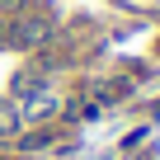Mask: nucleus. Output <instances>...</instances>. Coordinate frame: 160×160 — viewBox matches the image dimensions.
<instances>
[{"label": "nucleus", "mask_w": 160, "mask_h": 160, "mask_svg": "<svg viewBox=\"0 0 160 160\" xmlns=\"http://www.w3.org/2000/svg\"><path fill=\"white\" fill-rule=\"evenodd\" d=\"M47 38H52V19H47V14L14 19L10 33H5V42H14V47H38V42H47Z\"/></svg>", "instance_id": "obj_1"}, {"label": "nucleus", "mask_w": 160, "mask_h": 160, "mask_svg": "<svg viewBox=\"0 0 160 160\" xmlns=\"http://www.w3.org/2000/svg\"><path fill=\"white\" fill-rule=\"evenodd\" d=\"M19 122H24V113H19L14 104H0V137H5V132H14Z\"/></svg>", "instance_id": "obj_2"}, {"label": "nucleus", "mask_w": 160, "mask_h": 160, "mask_svg": "<svg viewBox=\"0 0 160 160\" xmlns=\"http://www.w3.org/2000/svg\"><path fill=\"white\" fill-rule=\"evenodd\" d=\"M0 5H5V10H10V5H24V0H0Z\"/></svg>", "instance_id": "obj_3"}]
</instances>
